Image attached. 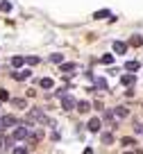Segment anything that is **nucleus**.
Masks as SVG:
<instances>
[{"label":"nucleus","instance_id":"obj_10","mask_svg":"<svg viewBox=\"0 0 143 154\" xmlns=\"http://www.w3.org/2000/svg\"><path fill=\"white\" fill-rule=\"evenodd\" d=\"M138 68H141V63H138V61H125V70H129L132 75L138 70Z\"/></svg>","mask_w":143,"mask_h":154},{"label":"nucleus","instance_id":"obj_20","mask_svg":"<svg viewBox=\"0 0 143 154\" xmlns=\"http://www.w3.org/2000/svg\"><path fill=\"white\" fill-rule=\"evenodd\" d=\"M23 61H25L23 57H11V66H14V68H21V66H23Z\"/></svg>","mask_w":143,"mask_h":154},{"label":"nucleus","instance_id":"obj_28","mask_svg":"<svg viewBox=\"0 0 143 154\" xmlns=\"http://www.w3.org/2000/svg\"><path fill=\"white\" fill-rule=\"evenodd\" d=\"M14 154H27V149H25V147H16Z\"/></svg>","mask_w":143,"mask_h":154},{"label":"nucleus","instance_id":"obj_7","mask_svg":"<svg viewBox=\"0 0 143 154\" xmlns=\"http://www.w3.org/2000/svg\"><path fill=\"white\" fill-rule=\"evenodd\" d=\"M127 48H129V45L125 43V41H114V52L116 54H125V52H127Z\"/></svg>","mask_w":143,"mask_h":154},{"label":"nucleus","instance_id":"obj_24","mask_svg":"<svg viewBox=\"0 0 143 154\" xmlns=\"http://www.w3.org/2000/svg\"><path fill=\"white\" fill-rule=\"evenodd\" d=\"M25 61H27L30 66H37V61H39V59H37V57H25Z\"/></svg>","mask_w":143,"mask_h":154},{"label":"nucleus","instance_id":"obj_32","mask_svg":"<svg viewBox=\"0 0 143 154\" xmlns=\"http://www.w3.org/2000/svg\"><path fill=\"white\" fill-rule=\"evenodd\" d=\"M0 127H2V122H0Z\"/></svg>","mask_w":143,"mask_h":154},{"label":"nucleus","instance_id":"obj_15","mask_svg":"<svg viewBox=\"0 0 143 154\" xmlns=\"http://www.w3.org/2000/svg\"><path fill=\"white\" fill-rule=\"evenodd\" d=\"M120 143H123V147H132V145H136V140H134L132 136H125V138L120 140Z\"/></svg>","mask_w":143,"mask_h":154},{"label":"nucleus","instance_id":"obj_6","mask_svg":"<svg viewBox=\"0 0 143 154\" xmlns=\"http://www.w3.org/2000/svg\"><path fill=\"white\" fill-rule=\"evenodd\" d=\"M120 84L129 88V86H134V84H136V77H134L132 72H127V75H123V77H120Z\"/></svg>","mask_w":143,"mask_h":154},{"label":"nucleus","instance_id":"obj_5","mask_svg":"<svg viewBox=\"0 0 143 154\" xmlns=\"http://www.w3.org/2000/svg\"><path fill=\"white\" fill-rule=\"evenodd\" d=\"M0 122H2V127H14V125H18V120H16V116H11V113L2 116V118H0Z\"/></svg>","mask_w":143,"mask_h":154},{"label":"nucleus","instance_id":"obj_30","mask_svg":"<svg viewBox=\"0 0 143 154\" xmlns=\"http://www.w3.org/2000/svg\"><path fill=\"white\" fill-rule=\"evenodd\" d=\"M84 154H93V149H91V147H86V149H84Z\"/></svg>","mask_w":143,"mask_h":154},{"label":"nucleus","instance_id":"obj_1","mask_svg":"<svg viewBox=\"0 0 143 154\" xmlns=\"http://www.w3.org/2000/svg\"><path fill=\"white\" fill-rule=\"evenodd\" d=\"M30 122H37V125H55V122H50V118H48L41 109L27 111V125H30Z\"/></svg>","mask_w":143,"mask_h":154},{"label":"nucleus","instance_id":"obj_25","mask_svg":"<svg viewBox=\"0 0 143 154\" xmlns=\"http://www.w3.org/2000/svg\"><path fill=\"white\" fill-rule=\"evenodd\" d=\"M134 131H136V134H143V125L141 122H134Z\"/></svg>","mask_w":143,"mask_h":154},{"label":"nucleus","instance_id":"obj_3","mask_svg":"<svg viewBox=\"0 0 143 154\" xmlns=\"http://www.w3.org/2000/svg\"><path fill=\"white\" fill-rule=\"evenodd\" d=\"M62 109H64V111L77 109V100H75L73 95H66V97H62Z\"/></svg>","mask_w":143,"mask_h":154},{"label":"nucleus","instance_id":"obj_23","mask_svg":"<svg viewBox=\"0 0 143 154\" xmlns=\"http://www.w3.org/2000/svg\"><path fill=\"white\" fill-rule=\"evenodd\" d=\"M11 104H14L16 109H25V100H21V97H18V100L14 97V100H11Z\"/></svg>","mask_w":143,"mask_h":154},{"label":"nucleus","instance_id":"obj_8","mask_svg":"<svg viewBox=\"0 0 143 154\" xmlns=\"http://www.w3.org/2000/svg\"><path fill=\"white\" fill-rule=\"evenodd\" d=\"M32 75V70H21V72H11V77H14V79H18V82H23V79H27V77Z\"/></svg>","mask_w":143,"mask_h":154},{"label":"nucleus","instance_id":"obj_13","mask_svg":"<svg viewBox=\"0 0 143 154\" xmlns=\"http://www.w3.org/2000/svg\"><path fill=\"white\" fill-rule=\"evenodd\" d=\"M100 125H102V122L98 120V118H91V120H89V129L91 131H100Z\"/></svg>","mask_w":143,"mask_h":154},{"label":"nucleus","instance_id":"obj_17","mask_svg":"<svg viewBox=\"0 0 143 154\" xmlns=\"http://www.w3.org/2000/svg\"><path fill=\"white\" fill-rule=\"evenodd\" d=\"M75 70V63H62V72L64 75H68V72Z\"/></svg>","mask_w":143,"mask_h":154},{"label":"nucleus","instance_id":"obj_4","mask_svg":"<svg viewBox=\"0 0 143 154\" xmlns=\"http://www.w3.org/2000/svg\"><path fill=\"white\" fill-rule=\"evenodd\" d=\"M111 113H114V118L120 122L123 118H127V116H129V111L125 109V106H114V109H111Z\"/></svg>","mask_w":143,"mask_h":154},{"label":"nucleus","instance_id":"obj_22","mask_svg":"<svg viewBox=\"0 0 143 154\" xmlns=\"http://www.w3.org/2000/svg\"><path fill=\"white\" fill-rule=\"evenodd\" d=\"M107 16H111V14L107 9H100V11H95V14H93V18H107Z\"/></svg>","mask_w":143,"mask_h":154},{"label":"nucleus","instance_id":"obj_18","mask_svg":"<svg viewBox=\"0 0 143 154\" xmlns=\"http://www.w3.org/2000/svg\"><path fill=\"white\" fill-rule=\"evenodd\" d=\"M100 138H102V143H105V145H111V143H114V136H111L109 131H105V134H102Z\"/></svg>","mask_w":143,"mask_h":154},{"label":"nucleus","instance_id":"obj_26","mask_svg":"<svg viewBox=\"0 0 143 154\" xmlns=\"http://www.w3.org/2000/svg\"><path fill=\"white\" fill-rule=\"evenodd\" d=\"M102 61H105V63H109V66H111V63H114V57H111V54H105V57H102Z\"/></svg>","mask_w":143,"mask_h":154},{"label":"nucleus","instance_id":"obj_19","mask_svg":"<svg viewBox=\"0 0 143 154\" xmlns=\"http://www.w3.org/2000/svg\"><path fill=\"white\" fill-rule=\"evenodd\" d=\"M50 61H52V63H64L62 52H55V54H50Z\"/></svg>","mask_w":143,"mask_h":154},{"label":"nucleus","instance_id":"obj_9","mask_svg":"<svg viewBox=\"0 0 143 154\" xmlns=\"http://www.w3.org/2000/svg\"><path fill=\"white\" fill-rule=\"evenodd\" d=\"M93 82H95V88H100V91H107V88H109V84H107L105 77H95Z\"/></svg>","mask_w":143,"mask_h":154},{"label":"nucleus","instance_id":"obj_2","mask_svg":"<svg viewBox=\"0 0 143 154\" xmlns=\"http://www.w3.org/2000/svg\"><path fill=\"white\" fill-rule=\"evenodd\" d=\"M23 138H30V125H18L14 129V140H23Z\"/></svg>","mask_w":143,"mask_h":154},{"label":"nucleus","instance_id":"obj_27","mask_svg":"<svg viewBox=\"0 0 143 154\" xmlns=\"http://www.w3.org/2000/svg\"><path fill=\"white\" fill-rule=\"evenodd\" d=\"M0 100H9V93H7L5 88H2V91H0Z\"/></svg>","mask_w":143,"mask_h":154},{"label":"nucleus","instance_id":"obj_14","mask_svg":"<svg viewBox=\"0 0 143 154\" xmlns=\"http://www.w3.org/2000/svg\"><path fill=\"white\" fill-rule=\"evenodd\" d=\"M39 86L41 88H52V79H50V77H43L41 82H39Z\"/></svg>","mask_w":143,"mask_h":154},{"label":"nucleus","instance_id":"obj_16","mask_svg":"<svg viewBox=\"0 0 143 154\" xmlns=\"http://www.w3.org/2000/svg\"><path fill=\"white\" fill-rule=\"evenodd\" d=\"M89 109H91L89 102H77V111H80V113H86Z\"/></svg>","mask_w":143,"mask_h":154},{"label":"nucleus","instance_id":"obj_29","mask_svg":"<svg viewBox=\"0 0 143 154\" xmlns=\"http://www.w3.org/2000/svg\"><path fill=\"white\" fill-rule=\"evenodd\" d=\"M2 145H5V136L0 134V147H2Z\"/></svg>","mask_w":143,"mask_h":154},{"label":"nucleus","instance_id":"obj_12","mask_svg":"<svg viewBox=\"0 0 143 154\" xmlns=\"http://www.w3.org/2000/svg\"><path fill=\"white\" fill-rule=\"evenodd\" d=\"M105 122H107L109 127H116V122H118V120L114 118V113H111V111H105Z\"/></svg>","mask_w":143,"mask_h":154},{"label":"nucleus","instance_id":"obj_11","mask_svg":"<svg viewBox=\"0 0 143 154\" xmlns=\"http://www.w3.org/2000/svg\"><path fill=\"white\" fill-rule=\"evenodd\" d=\"M129 45H134V48H141V45H143V36H141V34H134V36L129 38Z\"/></svg>","mask_w":143,"mask_h":154},{"label":"nucleus","instance_id":"obj_31","mask_svg":"<svg viewBox=\"0 0 143 154\" xmlns=\"http://www.w3.org/2000/svg\"><path fill=\"white\" fill-rule=\"evenodd\" d=\"M125 154H132V152H125Z\"/></svg>","mask_w":143,"mask_h":154},{"label":"nucleus","instance_id":"obj_21","mask_svg":"<svg viewBox=\"0 0 143 154\" xmlns=\"http://www.w3.org/2000/svg\"><path fill=\"white\" fill-rule=\"evenodd\" d=\"M0 11H11V2H7V0H2V2H0Z\"/></svg>","mask_w":143,"mask_h":154}]
</instances>
